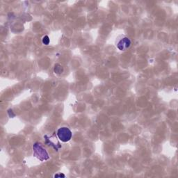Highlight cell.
I'll return each instance as SVG.
<instances>
[{"label": "cell", "instance_id": "obj_1", "mask_svg": "<svg viewBox=\"0 0 178 178\" xmlns=\"http://www.w3.org/2000/svg\"><path fill=\"white\" fill-rule=\"evenodd\" d=\"M33 149H34V155L39 160L45 161L49 159V155H48L47 151L43 148L41 146V144L38 143H35L34 145V147H33Z\"/></svg>", "mask_w": 178, "mask_h": 178}, {"label": "cell", "instance_id": "obj_2", "mask_svg": "<svg viewBox=\"0 0 178 178\" xmlns=\"http://www.w3.org/2000/svg\"><path fill=\"white\" fill-rule=\"evenodd\" d=\"M72 131L68 127H61L57 131V136L62 142H68L72 138Z\"/></svg>", "mask_w": 178, "mask_h": 178}, {"label": "cell", "instance_id": "obj_3", "mask_svg": "<svg viewBox=\"0 0 178 178\" xmlns=\"http://www.w3.org/2000/svg\"><path fill=\"white\" fill-rule=\"evenodd\" d=\"M131 45V41L128 38H123L118 43L117 47L120 50L124 51L128 49Z\"/></svg>", "mask_w": 178, "mask_h": 178}, {"label": "cell", "instance_id": "obj_4", "mask_svg": "<svg viewBox=\"0 0 178 178\" xmlns=\"http://www.w3.org/2000/svg\"><path fill=\"white\" fill-rule=\"evenodd\" d=\"M54 70L55 74H61L63 72V71H64V69H63V67L60 64H56L55 66H54Z\"/></svg>", "mask_w": 178, "mask_h": 178}, {"label": "cell", "instance_id": "obj_5", "mask_svg": "<svg viewBox=\"0 0 178 178\" xmlns=\"http://www.w3.org/2000/svg\"><path fill=\"white\" fill-rule=\"evenodd\" d=\"M42 42L44 45H49V42H50V40H49V38L47 36H45L43 38Z\"/></svg>", "mask_w": 178, "mask_h": 178}, {"label": "cell", "instance_id": "obj_6", "mask_svg": "<svg viewBox=\"0 0 178 178\" xmlns=\"http://www.w3.org/2000/svg\"><path fill=\"white\" fill-rule=\"evenodd\" d=\"M54 177H65V175L64 174H57V175H54Z\"/></svg>", "mask_w": 178, "mask_h": 178}]
</instances>
